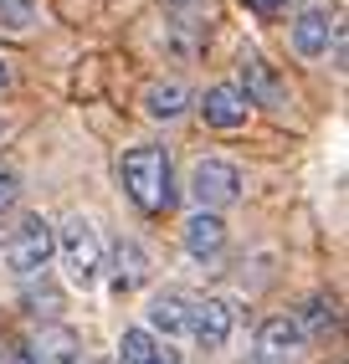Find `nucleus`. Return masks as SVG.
I'll return each mask as SVG.
<instances>
[{
    "label": "nucleus",
    "mask_w": 349,
    "mask_h": 364,
    "mask_svg": "<svg viewBox=\"0 0 349 364\" xmlns=\"http://www.w3.org/2000/svg\"><path fill=\"white\" fill-rule=\"evenodd\" d=\"M190 303L185 293H174V287H165V293L149 303V333H165V338H185L190 333Z\"/></svg>",
    "instance_id": "10"
},
{
    "label": "nucleus",
    "mask_w": 349,
    "mask_h": 364,
    "mask_svg": "<svg viewBox=\"0 0 349 364\" xmlns=\"http://www.w3.org/2000/svg\"><path fill=\"white\" fill-rule=\"evenodd\" d=\"M246 113H252V103H246L231 82H216V87H206V98H201V118H206L211 129L231 134V129H241V124H246Z\"/></svg>",
    "instance_id": "9"
},
{
    "label": "nucleus",
    "mask_w": 349,
    "mask_h": 364,
    "mask_svg": "<svg viewBox=\"0 0 349 364\" xmlns=\"http://www.w3.org/2000/svg\"><path fill=\"white\" fill-rule=\"evenodd\" d=\"M293 323H298V333H303V338H329V333L339 328V303H334L329 293H313L303 308L293 313Z\"/></svg>",
    "instance_id": "13"
},
{
    "label": "nucleus",
    "mask_w": 349,
    "mask_h": 364,
    "mask_svg": "<svg viewBox=\"0 0 349 364\" xmlns=\"http://www.w3.org/2000/svg\"><path fill=\"white\" fill-rule=\"evenodd\" d=\"M118 180H123V196L144 215H165L174 205V169H170V154L160 144H139V149L123 154Z\"/></svg>",
    "instance_id": "1"
},
{
    "label": "nucleus",
    "mask_w": 349,
    "mask_h": 364,
    "mask_svg": "<svg viewBox=\"0 0 349 364\" xmlns=\"http://www.w3.org/2000/svg\"><path fill=\"white\" fill-rule=\"evenodd\" d=\"M57 257V231L46 215H21V226L6 236V262L16 277H36L46 272V262Z\"/></svg>",
    "instance_id": "3"
},
{
    "label": "nucleus",
    "mask_w": 349,
    "mask_h": 364,
    "mask_svg": "<svg viewBox=\"0 0 349 364\" xmlns=\"http://www.w3.org/2000/svg\"><path fill=\"white\" fill-rule=\"evenodd\" d=\"M185 108H190L185 82H155V87H144V113L155 118V124H170V118H180Z\"/></svg>",
    "instance_id": "17"
},
{
    "label": "nucleus",
    "mask_w": 349,
    "mask_h": 364,
    "mask_svg": "<svg viewBox=\"0 0 349 364\" xmlns=\"http://www.w3.org/2000/svg\"><path fill=\"white\" fill-rule=\"evenodd\" d=\"M21 303H26V313H31L36 323H57V318H62V293H57V282L46 277V272L26 277V293H21Z\"/></svg>",
    "instance_id": "16"
},
{
    "label": "nucleus",
    "mask_w": 349,
    "mask_h": 364,
    "mask_svg": "<svg viewBox=\"0 0 349 364\" xmlns=\"http://www.w3.org/2000/svg\"><path fill=\"white\" fill-rule=\"evenodd\" d=\"M0 26H11V31L36 26V6L31 0H0Z\"/></svg>",
    "instance_id": "18"
},
{
    "label": "nucleus",
    "mask_w": 349,
    "mask_h": 364,
    "mask_svg": "<svg viewBox=\"0 0 349 364\" xmlns=\"http://www.w3.org/2000/svg\"><path fill=\"white\" fill-rule=\"evenodd\" d=\"M149 282V257L139 241H118L113 247V287L118 293H134V287Z\"/></svg>",
    "instance_id": "15"
},
{
    "label": "nucleus",
    "mask_w": 349,
    "mask_h": 364,
    "mask_svg": "<svg viewBox=\"0 0 349 364\" xmlns=\"http://www.w3.org/2000/svg\"><path fill=\"white\" fill-rule=\"evenodd\" d=\"M118 364H180L149 328H123L118 338Z\"/></svg>",
    "instance_id": "14"
},
{
    "label": "nucleus",
    "mask_w": 349,
    "mask_h": 364,
    "mask_svg": "<svg viewBox=\"0 0 349 364\" xmlns=\"http://www.w3.org/2000/svg\"><path fill=\"white\" fill-rule=\"evenodd\" d=\"M257 349H262V359H272V364H283V359H293L298 349H303V333H298L293 313H272V318L262 323V333H257Z\"/></svg>",
    "instance_id": "12"
},
{
    "label": "nucleus",
    "mask_w": 349,
    "mask_h": 364,
    "mask_svg": "<svg viewBox=\"0 0 349 364\" xmlns=\"http://www.w3.org/2000/svg\"><path fill=\"white\" fill-rule=\"evenodd\" d=\"M57 257H62V272L72 277V287H83V293H88V287L98 282V272H103V241H98L88 215H67V221H62Z\"/></svg>",
    "instance_id": "2"
},
{
    "label": "nucleus",
    "mask_w": 349,
    "mask_h": 364,
    "mask_svg": "<svg viewBox=\"0 0 349 364\" xmlns=\"http://www.w3.org/2000/svg\"><path fill=\"white\" fill-rule=\"evenodd\" d=\"M241 6H246V11H257V16H278L288 0H241Z\"/></svg>",
    "instance_id": "20"
},
{
    "label": "nucleus",
    "mask_w": 349,
    "mask_h": 364,
    "mask_svg": "<svg viewBox=\"0 0 349 364\" xmlns=\"http://www.w3.org/2000/svg\"><path fill=\"white\" fill-rule=\"evenodd\" d=\"M0 252H6V236H0Z\"/></svg>",
    "instance_id": "24"
},
{
    "label": "nucleus",
    "mask_w": 349,
    "mask_h": 364,
    "mask_svg": "<svg viewBox=\"0 0 349 364\" xmlns=\"http://www.w3.org/2000/svg\"><path fill=\"white\" fill-rule=\"evenodd\" d=\"M0 364H31V354H26V344H21V349H11L6 359H0Z\"/></svg>",
    "instance_id": "21"
},
{
    "label": "nucleus",
    "mask_w": 349,
    "mask_h": 364,
    "mask_svg": "<svg viewBox=\"0 0 349 364\" xmlns=\"http://www.w3.org/2000/svg\"><path fill=\"white\" fill-rule=\"evenodd\" d=\"M31 364H83V338L67 323H41V333L26 344Z\"/></svg>",
    "instance_id": "8"
},
{
    "label": "nucleus",
    "mask_w": 349,
    "mask_h": 364,
    "mask_svg": "<svg viewBox=\"0 0 349 364\" xmlns=\"http://www.w3.org/2000/svg\"><path fill=\"white\" fill-rule=\"evenodd\" d=\"M236 328V308L231 298H195L190 303V338L201 349H221Z\"/></svg>",
    "instance_id": "7"
},
{
    "label": "nucleus",
    "mask_w": 349,
    "mask_h": 364,
    "mask_svg": "<svg viewBox=\"0 0 349 364\" xmlns=\"http://www.w3.org/2000/svg\"><path fill=\"white\" fill-rule=\"evenodd\" d=\"M231 87L241 92L246 103H257V108H272V113L288 108V87H283V77H278V67H272L267 57H257V52H241Z\"/></svg>",
    "instance_id": "6"
},
{
    "label": "nucleus",
    "mask_w": 349,
    "mask_h": 364,
    "mask_svg": "<svg viewBox=\"0 0 349 364\" xmlns=\"http://www.w3.org/2000/svg\"><path fill=\"white\" fill-rule=\"evenodd\" d=\"M0 87H11V62L0 57Z\"/></svg>",
    "instance_id": "23"
},
{
    "label": "nucleus",
    "mask_w": 349,
    "mask_h": 364,
    "mask_svg": "<svg viewBox=\"0 0 349 364\" xmlns=\"http://www.w3.org/2000/svg\"><path fill=\"white\" fill-rule=\"evenodd\" d=\"M16 196H21V180L11 175V169H0V215L16 205Z\"/></svg>",
    "instance_id": "19"
},
{
    "label": "nucleus",
    "mask_w": 349,
    "mask_h": 364,
    "mask_svg": "<svg viewBox=\"0 0 349 364\" xmlns=\"http://www.w3.org/2000/svg\"><path fill=\"white\" fill-rule=\"evenodd\" d=\"M293 52L303 57V62H318V57H329V41L339 36V11H334V0H303L293 16Z\"/></svg>",
    "instance_id": "4"
},
{
    "label": "nucleus",
    "mask_w": 349,
    "mask_h": 364,
    "mask_svg": "<svg viewBox=\"0 0 349 364\" xmlns=\"http://www.w3.org/2000/svg\"><path fill=\"white\" fill-rule=\"evenodd\" d=\"M170 11H185V6H206V0H165Z\"/></svg>",
    "instance_id": "22"
},
{
    "label": "nucleus",
    "mask_w": 349,
    "mask_h": 364,
    "mask_svg": "<svg viewBox=\"0 0 349 364\" xmlns=\"http://www.w3.org/2000/svg\"><path fill=\"white\" fill-rule=\"evenodd\" d=\"M190 200H195V210L221 215L226 205L241 200V169L226 164V159H195V169H190Z\"/></svg>",
    "instance_id": "5"
},
{
    "label": "nucleus",
    "mask_w": 349,
    "mask_h": 364,
    "mask_svg": "<svg viewBox=\"0 0 349 364\" xmlns=\"http://www.w3.org/2000/svg\"><path fill=\"white\" fill-rule=\"evenodd\" d=\"M180 241H185V252L190 257H216L221 247H226V221L221 215H211V210H190V221L180 226Z\"/></svg>",
    "instance_id": "11"
}]
</instances>
